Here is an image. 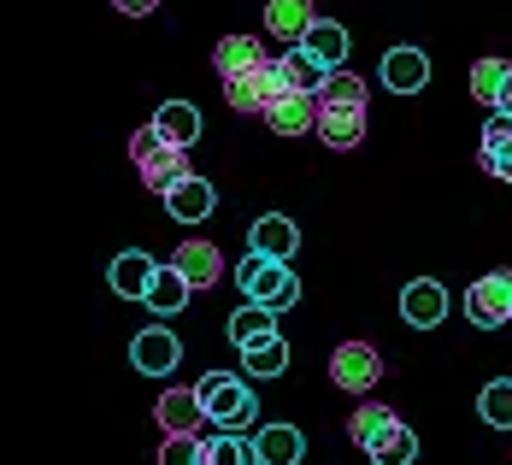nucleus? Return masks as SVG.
<instances>
[{
	"mask_svg": "<svg viewBox=\"0 0 512 465\" xmlns=\"http://www.w3.org/2000/svg\"><path fill=\"white\" fill-rule=\"evenodd\" d=\"M130 165H136V177L154 189V195H171L183 177H195L189 171V148H177V142H165L154 124H142V130H130Z\"/></svg>",
	"mask_w": 512,
	"mask_h": 465,
	"instance_id": "obj_1",
	"label": "nucleus"
},
{
	"mask_svg": "<svg viewBox=\"0 0 512 465\" xmlns=\"http://www.w3.org/2000/svg\"><path fill=\"white\" fill-rule=\"evenodd\" d=\"M195 395H201V407H206V424H218V430H248L259 418L254 389L242 377H230V371H206L201 383H195Z\"/></svg>",
	"mask_w": 512,
	"mask_h": 465,
	"instance_id": "obj_2",
	"label": "nucleus"
},
{
	"mask_svg": "<svg viewBox=\"0 0 512 465\" xmlns=\"http://www.w3.org/2000/svg\"><path fill=\"white\" fill-rule=\"evenodd\" d=\"M236 283L248 289V301H259V307H271V312H289L301 301V283H295L289 259H265V254H254V248L236 265Z\"/></svg>",
	"mask_w": 512,
	"mask_h": 465,
	"instance_id": "obj_3",
	"label": "nucleus"
},
{
	"mask_svg": "<svg viewBox=\"0 0 512 465\" xmlns=\"http://www.w3.org/2000/svg\"><path fill=\"white\" fill-rule=\"evenodd\" d=\"M465 318H471L477 330H501V324H512V271L477 277V283L465 289Z\"/></svg>",
	"mask_w": 512,
	"mask_h": 465,
	"instance_id": "obj_4",
	"label": "nucleus"
},
{
	"mask_svg": "<svg viewBox=\"0 0 512 465\" xmlns=\"http://www.w3.org/2000/svg\"><path fill=\"white\" fill-rule=\"evenodd\" d=\"M377 377H383V354H377L371 342H342V348L330 354V383L348 389V395H371Z\"/></svg>",
	"mask_w": 512,
	"mask_h": 465,
	"instance_id": "obj_5",
	"label": "nucleus"
},
{
	"mask_svg": "<svg viewBox=\"0 0 512 465\" xmlns=\"http://www.w3.org/2000/svg\"><path fill=\"white\" fill-rule=\"evenodd\" d=\"M177 360H183V342H177L165 324H148V330L130 336V365H136L142 377H171Z\"/></svg>",
	"mask_w": 512,
	"mask_h": 465,
	"instance_id": "obj_6",
	"label": "nucleus"
},
{
	"mask_svg": "<svg viewBox=\"0 0 512 465\" xmlns=\"http://www.w3.org/2000/svg\"><path fill=\"white\" fill-rule=\"evenodd\" d=\"M277 89H283V77H277V59H265V65H254V71H236V77H224V101L236 106V112H265Z\"/></svg>",
	"mask_w": 512,
	"mask_h": 465,
	"instance_id": "obj_7",
	"label": "nucleus"
},
{
	"mask_svg": "<svg viewBox=\"0 0 512 465\" xmlns=\"http://www.w3.org/2000/svg\"><path fill=\"white\" fill-rule=\"evenodd\" d=\"M265 124L277 136H307V130H318V95H307V89H277L271 106H265Z\"/></svg>",
	"mask_w": 512,
	"mask_h": 465,
	"instance_id": "obj_8",
	"label": "nucleus"
},
{
	"mask_svg": "<svg viewBox=\"0 0 512 465\" xmlns=\"http://www.w3.org/2000/svg\"><path fill=\"white\" fill-rule=\"evenodd\" d=\"M401 318H407L412 330H436L448 318V289L436 277H412L407 289H401Z\"/></svg>",
	"mask_w": 512,
	"mask_h": 465,
	"instance_id": "obj_9",
	"label": "nucleus"
},
{
	"mask_svg": "<svg viewBox=\"0 0 512 465\" xmlns=\"http://www.w3.org/2000/svg\"><path fill=\"white\" fill-rule=\"evenodd\" d=\"M312 24H318V6L312 0H265V30L277 42H295L301 48V36H307Z\"/></svg>",
	"mask_w": 512,
	"mask_h": 465,
	"instance_id": "obj_10",
	"label": "nucleus"
},
{
	"mask_svg": "<svg viewBox=\"0 0 512 465\" xmlns=\"http://www.w3.org/2000/svg\"><path fill=\"white\" fill-rule=\"evenodd\" d=\"M430 83V59L418 48H389L383 53V89H395V95H418Z\"/></svg>",
	"mask_w": 512,
	"mask_h": 465,
	"instance_id": "obj_11",
	"label": "nucleus"
},
{
	"mask_svg": "<svg viewBox=\"0 0 512 465\" xmlns=\"http://www.w3.org/2000/svg\"><path fill=\"white\" fill-rule=\"evenodd\" d=\"M318 136H324V148H359L365 142V106H324L318 101Z\"/></svg>",
	"mask_w": 512,
	"mask_h": 465,
	"instance_id": "obj_12",
	"label": "nucleus"
},
{
	"mask_svg": "<svg viewBox=\"0 0 512 465\" xmlns=\"http://www.w3.org/2000/svg\"><path fill=\"white\" fill-rule=\"evenodd\" d=\"M189 289H195V283H189L177 265H159L154 283H148V295H142V307L154 312V318H171V312L189 307Z\"/></svg>",
	"mask_w": 512,
	"mask_h": 465,
	"instance_id": "obj_13",
	"label": "nucleus"
},
{
	"mask_svg": "<svg viewBox=\"0 0 512 465\" xmlns=\"http://www.w3.org/2000/svg\"><path fill=\"white\" fill-rule=\"evenodd\" d=\"M248 248L265 259H289L301 248V230H295V218H283V212H271V218H259L254 230H248Z\"/></svg>",
	"mask_w": 512,
	"mask_h": 465,
	"instance_id": "obj_14",
	"label": "nucleus"
},
{
	"mask_svg": "<svg viewBox=\"0 0 512 465\" xmlns=\"http://www.w3.org/2000/svg\"><path fill=\"white\" fill-rule=\"evenodd\" d=\"M230 342L248 354V348H265V342H277V312L248 301L242 312H230Z\"/></svg>",
	"mask_w": 512,
	"mask_h": 465,
	"instance_id": "obj_15",
	"label": "nucleus"
},
{
	"mask_svg": "<svg viewBox=\"0 0 512 465\" xmlns=\"http://www.w3.org/2000/svg\"><path fill=\"white\" fill-rule=\"evenodd\" d=\"M389 430H401V413H395V407H383V401H359L354 418H348V436H354L365 454H371Z\"/></svg>",
	"mask_w": 512,
	"mask_h": 465,
	"instance_id": "obj_16",
	"label": "nucleus"
},
{
	"mask_svg": "<svg viewBox=\"0 0 512 465\" xmlns=\"http://www.w3.org/2000/svg\"><path fill=\"white\" fill-rule=\"evenodd\" d=\"M254 454H259V465H301L307 442H301L295 424H265V430L254 436Z\"/></svg>",
	"mask_w": 512,
	"mask_h": 465,
	"instance_id": "obj_17",
	"label": "nucleus"
},
{
	"mask_svg": "<svg viewBox=\"0 0 512 465\" xmlns=\"http://www.w3.org/2000/svg\"><path fill=\"white\" fill-rule=\"evenodd\" d=\"M154 259L142 254V248H130V254L112 259V295H124V301H142L148 295V283H154Z\"/></svg>",
	"mask_w": 512,
	"mask_h": 465,
	"instance_id": "obj_18",
	"label": "nucleus"
},
{
	"mask_svg": "<svg viewBox=\"0 0 512 465\" xmlns=\"http://www.w3.org/2000/svg\"><path fill=\"white\" fill-rule=\"evenodd\" d=\"M165 207H171V218H183V224H201V218H212L218 195H212V183H206V177H183V183L165 195Z\"/></svg>",
	"mask_w": 512,
	"mask_h": 465,
	"instance_id": "obj_19",
	"label": "nucleus"
},
{
	"mask_svg": "<svg viewBox=\"0 0 512 465\" xmlns=\"http://www.w3.org/2000/svg\"><path fill=\"white\" fill-rule=\"evenodd\" d=\"M195 289H212L218 277H224V259H218V248L212 242H177V259H171Z\"/></svg>",
	"mask_w": 512,
	"mask_h": 465,
	"instance_id": "obj_20",
	"label": "nucleus"
},
{
	"mask_svg": "<svg viewBox=\"0 0 512 465\" xmlns=\"http://www.w3.org/2000/svg\"><path fill=\"white\" fill-rule=\"evenodd\" d=\"M154 413H159V424H165L171 436H177V430H201V424H206V407H201V395H195V389H165Z\"/></svg>",
	"mask_w": 512,
	"mask_h": 465,
	"instance_id": "obj_21",
	"label": "nucleus"
},
{
	"mask_svg": "<svg viewBox=\"0 0 512 465\" xmlns=\"http://www.w3.org/2000/svg\"><path fill=\"white\" fill-rule=\"evenodd\" d=\"M271 53H265V42L259 36H224L218 42V53H212V65H218V77H236V71H254V65H265Z\"/></svg>",
	"mask_w": 512,
	"mask_h": 465,
	"instance_id": "obj_22",
	"label": "nucleus"
},
{
	"mask_svg": "<svg viewBox=\"0 0 512 465\" xmlns=\"http://www.w3.org/2000/svg\"><path fill=\"white\" fill-rule=\"evenodd\" d=\"M154 130L165 142H177V148H195V136H201V112L189 101H165L154 112Z\"/></svg>",
	"mask_w": 512,
	"mask_h": 465,
	"instance_id": "obj_23",
	"label": "nucleus"
},
{
	"mask_svg": "<svg viewBox=\"0 0 512 465\" xmlns=\"http://www.w3.org/2000/svg\"><path fill=\"white\" fill-rule=\"evenodd\" d=\"M277 77H283V89H307V95H318V89H324V77H330V65H318L307 48H295V53H283V59H277Z\"/></svg>",
	"mask_w": 512,
	"mask_h": 465,
	"instance_id": "obj_24",
	"label": "nucleus"
},
{
	"mask_svg": "<svg viewBox=\"0 0 512 465\" xmlns=\"http://www.w3.org/2000/svg\"><path fill=\"white\" fill-rule=\"evenodd\" d=\"M301 48H307L318 65H330V71H336V65L348 59V30H342V24H330V18H318L307 36H301Z\"/></svg>",
	"mask_w": 512,
	"mask_h": 465,
	"instance_id": "obj_25",
	"label": "nucleus"
},
{
	"mask_svg": "<svg viewBox=\"0 0 512 465\" xmlns=\"http://www.w3.org/2000/svg\"><path fill=\"white\" fill-rule=\"evenodd\" d=\"M507 77H512L507 59H477V65H471V95H477L483 106H501V89H507Z\"/></svg>",
	"mask_w": 512,
	"mask_h": 465,
	"instance_id": "obj_26",
	"label": "nucleus"
},
{
	"mask_svg": "<svg viewBox=\"0 0 512 465\" xmlns=\"http://www.w3.org/2000/svg\"><path fill=\"white\" fill-rule=\"evenodd\" d=\"M477 413H483V424H495V430H512V377L483 383V395H477Z\"/></svg>",
	"mask_w": 512,
	"mask_h": 465,
	"instance_id": "obj_27",
	"label": "nucleus"
},
{
	"mask_svg": "<svg viewBox=\"0 0 512 465\" xmlns=\"http://www.w3.org/2000/svg\"><path fill=\"white\" fill-rule=\"evenodd\" d=\"M318 101H324V106H365V77H354L348 65H336V71L324 77Z\"/></svg>",
	"mask_w": 512,
	"mask_h": 465,
	"instance_id": "obj_28",
	"label": "nucleus"
},
{
	"mask_svg": "<svg viewBox=\"0 0 512 465\" xmlns=\"http://www.w3.org/2000/svg\"><path fill=\"white\" fill-rule=\"evenodd\" d=\"M201 465H259V454H254V442L218 430V436H206V460Z\"/></svg>",
	"mask_w": 512,
	"mask_h": 465,
	"instance_id": "obj_29",
	"label": "nucleus"
},
{
	"mask_svg": "<svg viewBox=\"0 0 512 465\" xmlns=\"http://www.w3.org/2000/svg\"><path fill=\"white\" fill-rule=\"evenodd\" d=\"M242 371H248V377H283V371H289V342L277 336V342H265V348H248V354H242Z\"/></svg>",
	"mask_w": 512,
	"mask_h": 465,
	"instance_id": "obj_30",
	"label": "nucleus"
},
{
	"mask_svg": "<svg viewBox=\"0 0 512 465\" xmlns=\"http://www.w3.org/2000/svg\"><path fill=\"white\" fill-rule=\"evenodd\" d=\"M201 460H206L201 430H177V436H165V448H159V465H201Z\"/></svg>",
	"mask_w": 512,
	"mask_h": 465,
	"instance_id": "obj_31",
	"label": "nucleus"
},
{
	"mask_svg": "<svg viewBox=\"0 0 512 465\" xmlns=\"http://www.w3.org/2000/svg\"><path fill=\"white\" fill-rule=\"evenodd\" d=\"M412 460H418V436H412L407 424H401V430H389V436L371 448V465H412Z\"/></svg>",
	"mask_w": 512,
	"mask_h": 465,
	"instance_id": "obj_32",
	"label": "nucleus"
},
{
	"mask_svg": "<svg viewBox=\"0 0 512 465\" xmlns=\"http://www.w3.org/2000/svg\"><path fill=\"white\" fill-rule=\"evenodd\" d=\"M483 171L501 177V183H512V142L507 148H483Z\"/></svg>",
	"mask_w": 512,
	"mask_h": 465,
	"instance_id": "obj_33",
	"label": "nucleus"
},
{
	"mask_svg": "<svg viewBox=\"0 0 512 465\" xmlns=\"http://www.w3.org/2000/svg\"><path fill=\"white\" fill-rule=\"evenodd\" d=\"M112 6H118L124 18H142V12H154V0H112Z\"/></svg>",
	"mask_w": 512,
	"mask_h": 465,
	"instance_id": "obj_34",
	"label": "nucleus"
},
{
	"mask_svg": "<svg viewBox=\"0 0 512 465\" xmlns=\"http://www.w3.org/2000/svg\"><path fill=\"white\" fill-rule=\"evenodd\" d=\"M501 112H512V77H507V89H501Z\"/></svg>",
	"mask_w": 512,
	"mask_h": 465,
	"instance_id": "obj_35",
	"label": "nucleus"
}]
</instances>
